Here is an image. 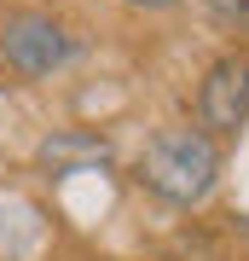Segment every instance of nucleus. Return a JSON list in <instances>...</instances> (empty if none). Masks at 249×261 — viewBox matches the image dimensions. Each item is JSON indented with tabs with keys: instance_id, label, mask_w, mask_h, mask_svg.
I'll list each match as a JSON object with an SVG mask.
<instances>
[{
	"instance_id": "f257e3e1",
	"label": "nucleus",
	"mask_w": 249,
	"mask_h": 261,
	"mask_svg": "<svg viewBox=\"0 0 249 261\" xmlns=\"http://www.w3.org/2000/svg\"><path fill=\"white\" fill-rule=\"evenodd\" d=\"M220 174H226V140H214L197 122H162V128H151L139 157H133V180L168 209L209 203Z\"/></svg>"
},
{
	"instance_id": "f03ea898",
	"label": "nucleus",
	"mask_w": 249,
	"mask_h": 261,
	"mask_svg": "<svg viewBox=\"0 0 249 261\" xmlns=\"http://www.w3.org/2000/svg\"><path fill=\"white\" fill-rule=\"evenodd\" d=\"M81 58V35L52 6H0V64L18 82H52Z\"/></svg>"
},
{
	"instance_id": "7ed1b4c3",
	"label": "nucleus",
	"mask_w": 249,
	"mask_h": 261,
	"mask_svg": "<svg viewBox=\"0 0 249 261\" xmlns=\"http://www.w3.org/2000/svg\"><path fill=\"white\" fill-rule=\"evenodd\" d=\"M191 122L209 128L214 140H226V145L249 128V53H220L203 70L197 99H191Z\"/></svg>"
},
{
	"instance_id": "20e7f679",
	"label": "nucleus",
	"mask_w": 249,
	"mask_h": 261,
	"mask_svg": "<svg viewBox=\"0 0 249 261\" xmlns=\"http://www.w3.org/2000/svg\"><path fill=\"white\" fill-rule=\"evenodd\" d=\"M35 157L52 168V174H81V168L110 163L116 151H110V140H99V134H87V128H58V134H46L35 145Z\"/></svg>"
},
{
	"instance_id": "39448f33",
	"label": "nucleus",
	"mask_w": 249,
	"mask_h": 261,
	"mask_svg": "<svg viewBox=\"0 0 249 261\" xmlns=\"http://www.w3.org/2000/svg\"><path fill=\"white\" fill-rule=\"evenodd\" d=\"M209 12V23H220L226 35H243L249 41V0H197Z\"/></svg>"
},
{
	"instance_id": "423d86ee",
	"label": "nucleus",
	"mask_w": 249,
	"mask_h": 261,
	"mask_svg": "<svg viewBox=\"0 0 249 261\" xmlns=\"http://www.w3.org/2000/svg\"><path fill=\"white\" fill-rule=\"evenodd\" d=\"M122 6H133V12H145V18H151V12H174L180 0H122Z\"/></svg>"
}]
</instances>
